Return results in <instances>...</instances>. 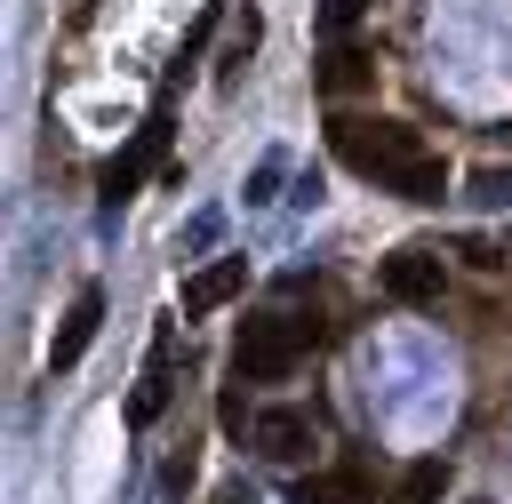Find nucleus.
<instances>
[{
  "instance_id": "nucleus-12",
  "label": "nucleus",
  "mask_w": 512,
  "mask_h": 504,
  "mask_svg": "<svg viewBox=\"0 0 512 504\" xmlns=\"http://www.w3.org/2000/svg\"><path fill=\"white\" fill-rule=\"evenodd\" d=\"M440 496H448V464H408L392 504H440Z\"/></svg>"
},
{
  "instance_id": "nucleus-2",
  "label": "nucleus",
  "mask_w": 512,
  "mask_h": 504,
  "mask_svg": "<svg viewBox=\"0 0 512 504\" xmlns=\"http://www.w3.org/2000/svg\"><path fill=\"white\" fill-rule=\"evenodd\" d=\"M304 352H312V320H296V312H256V320H240V336H232V368H240L248 384H280Z\"/></svg>"
},
{
  "instance_id": "nucleus-9",
  "label": "nucleus",
  "mask_w": 512,
  "mask_h": 504,
  "mask_svg": "<svg viewBox=\"0 0 512 504\" xmlns=\"http://www.w3.org/2000/svg\"><path fill=\"white\" fill-rule=\"evenodd\" d=\"M288 504H376V488H368V472H360V464H336V472L296 480V496H288Z\"/></svg>"
},
{
  "instance_id": "nucleus-5",
  "label": "nucleus",
  "mask_w": 512,
  "mask_h": 504,
  "mask_svg": "<svg viewBox=\"0 0 512 504\" xmlns=\"http://www.w3.org/2000/svg\"><path fill=\"white\" fill-rule=\"evenodd\" d=\"M96 328H104V288H80L72 312H64V328H56V344H48V376L80 368V352L96 344Z\"/></svg>"
},
{
  "instance_id": "nucleus-11",
  "label": "nucleus",
  "mask_w": 512,
  "mask_h": 504,
  "mask_svg": "<svg viewBox=\"0 0 512 504\" xmlns=\"http://www.w3.org/2000/svg\"><path fill=\"white\" fill-rule=\"evenodd\" d=\"M392 192H400V200H440V192H448V168L424 152L416 168H400V176H392Z\"/></svg>"
},
{
  "instance_id": "nucleus-13",
  "label": "nucleus",
  "mask_w": 512,
  "mask_h": 504,
  "mask_svg": "<svg viewBox=\"0 0 512 504\" xmlns=\"http://www.w3.org/2000/svg\"><path fill=\"white\" fill-rule=\"evenodd\" d=\"M472 200L480 208H512V168H480L472 176Z\"/></svg>"
},
{
  "instance_id": "nucleus-8",
  "label": "nucleus",
  "mask_w": 512,
  "mask_h": 504,
  "mask_svg": "<svg viewBox=\"0 0 512 504\" xmlns=\"http://www.w3.org/2000/svg\"><path fill=\"white\" fill-rule=\"evenodd\" d=\"M168 360H176V328L160 320V328H152V360H144V384H136V400H128V424H152V416L168 408Z\"/></svg>"
},
{
  "instance_id": "nucleus-10",
  "label": "nucleus",
  "mask_w": 512,
  "mask_h": 504,
  "mask_svg": "<svg viewBox=\"0 0 512 504\" xmlns=\"http://www.w3.org/2000/svg\"><path fill=\"white\" fill-rule=\"evenodd\" d=\"M368 80H376V56H368V48L344 40V48L320 56V96H352V88H368Z\"/></svg>"
},
{
  "instance_id": "nucleus-15",
  "label": "nucleus",
  "mask_w": 512,
  "mask_h": 504,
  "mask_svg": "<svg viewBox=\"0 0 512 504\" xmlns=\"http://www.w3.org/2000/svg\"><path fill=\"white\" fill-rule=\"evenodd\" d=\"M208 504H248V488H216V496H208Z\"/></svg>"
},
{
  "instance_id": "nucleus-6",
  "label": "nucleus",
  "mask_w": 512,
  "mask_h": 504,
  "mask_svg": "<svg viewBox=\"0 0 512 504\" xmlns=\"http://www.w3.org/2000/svg\"><path fill=\"white\" fill-rule=\"evenodd\" d=\"M240 288H248V256H216V264H200V272L184 280V320H200V312L232 304Z\"/></svg>"
},
{
  "instance_id": "nucleus-7",
  "label": "nucleus",
  "mask_w": 512,
  "mask_h": 504,
  "mask_svg": "<svg viewBox=\"0 0 512 504\" xmlns=\"http://www.w3.org/2000/svg\"><path fill=\"white\" fill-rule=\"evenodd\" d=\"M256 448H264L272 464H304V456H312V416H304V408H264V416H256Z\"/></svg>"
},
{
  "instance_id": "nucleus-14",
  "label": "nucleus",
  "mask_w": 512,
  "mask_h": 504,
  "mask_svg": "<svg viewBox=\"0 0 512 504\" xmlns=\"http://www.w3.org/2000/svg\"><path fill=\"white\" fill-rule=\"evenodd\" d=\"M360 8H368V0H320V24L344 32V24H360Z\"/></svg>"
},
{
  "instance_id": "nucleus-4",
  "label": "nucleus",
  "mask_w": 512,
  "mask_h": 504,
  "mask_svg": "<svg viewBox=\"0 0 512 504\" xmlns=\"http://www.w3.org/2000/svg\"><path fill=\"white\" fill-rule=\"evenodd\" d=\"M376 280H384V296H392V304H440V288H448V272H440V256H432V248H392Z\"/></svg>"
},
{
  "instance_id": "nucleus-3",
  "label": "nucleus",
  "mask_w": 512,
  "mask_h": 504,
  "mask_svg": "<svg viewBox=\"0 0 512 504\" xmlns=\"http://www.w3.org/2000/svg\"><path fill=\"white\" fill-rule=\"evenodd\" d=\"M160 152H168V112H152V120L136 128V144L104 160V208H120V200H128V192H136V184L160 168Z\"/></svg>"
},
{
  "instance_id": "nucleus-1",
  "label": "nucleus",
  "mask_w": 512,
  "mask_h": 504,
  "mask_svg": "<svg viewBox=\"0 0 512 504\" xmlns=\"http://www.w3.org/2000/svg\"><path fill=\"white\" fill-rule=\"evenodd\" d=\"M328 152H336L344 168H360V176H376V184L392 192V176L424 160V136H416L408 120H328Z\"/></svg>"
}]
</instances>
